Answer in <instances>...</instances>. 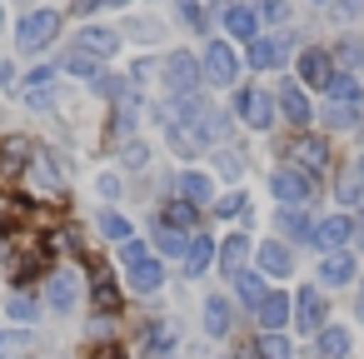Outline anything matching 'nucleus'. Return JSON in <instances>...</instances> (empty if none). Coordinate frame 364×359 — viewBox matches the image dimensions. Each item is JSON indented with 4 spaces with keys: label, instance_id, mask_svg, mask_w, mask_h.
<instances>
[{
    "label": "nucleus",
    "instance_id": "obj_1",
    "mask_svg": "<svg viewBox=\"0 0 364 359\" xmlns=\"http://www.w3.org/2000/svg\"><path fill=\"white\" fill-rule=\"evenodd\" d=\"M200 80H205V65H200L190 50L165 55V90H170V95H195Z\"/></svg>",
    "mask_w": 364,
    "mask_h": 359
},
{
    "label": "nucleus",
    "instance_id": "obj_2",
    "mask_svg": "<svg viewBox=\"0 0 364 359\" xmlns=\"http://www.w3.org/2000/svg\"><path fill=\"white\" fill-rule=\"evenodd\" d=\"M60 36V16L55 11H31L21 26H16V45L21 50H41V45H50Z\"/></svg>",
    "mask_w": 364,
    "mask_h": 359
},
{
    "label": "nucleus",
    "instance_id": "obj_3",
    "mask_svg": "<svg viewBox=\"0 0 364 359\" xmlns=\"http://www.w3.org/2000/svg\"><path fill=\"white\" fill-rule=\"evenodd\" d=\"M284 160H294V170H304L309 180L329 170V150H324L319 135H294V140L284 145Z\"/></svg>",
    "mask_w": 364,
    "mask_h": 359
},
{
    "label": "nucleus",
    "instance_id": "obj_4",
    "mask_svg": "<svg viewBox=\"0 0 364 359\" xmlns=\"http://www.w3.org/2000/svg\"><path fill=\"white\" fill-rule=\"evenodd\" d=\"M269 190H274V200H279V205H304V200L314 195L309 175H304V170H294V165H279V170L269 175Z\"/></svg>",
    "mask_w": 364,
    "mask_h": 359
},
{
    "label": "nucleus",
    "instance_id": "obj_5",
    "mask_svg": "<svg viewBox=\"0 0 364 359\" xmlns=\"http://www.w3.org/2000/svg\"><path fill=\"white\" fill-rule=\"evenodd\" d=\"M289 50H294V41H289V36H255V41H250V50H245V60H250V70H274Z\"/></svg>",
    "mask_w": 364,
    "mask_h": 359
},
{
    "label": "nucleus",
    "instance_id": "obj_6",
    "mask_svg": "<svg viewBox=\"0 0 364 359\" xmlns=\"http://www.w3.org/2000/svg\"><path fill=\"white\" fill-rule=\"evenodd\" d=\"M235 75H240V60H235L230 41H210L205 45V80L210 85H235Z\"/></svg>",
    "mask_w": 364,
    "mask_h": 359
},
{
    "label": "nucleus",
    "instance_id": "obj_7",
    "mask_svg": "<svg viewBox=\"0 0 364 359\" xmlns=\"http://www.w3.org/2000/svg\"><path fill=\"white\" fill-rule=\"evenodd\" d=\"M235 110L245 115V125H250V130H269V125H274V115H279V105H274L264 90H240Z\"/></svg>",
    "mask_w": 364,
    "mask_h": 359
},
{
    "label": "nucleus",
    "instance_id": "obj_8",
    "mask_svg": "<svg viewBox=\"0 0 364 359\" xmlns=\"http://www.w3.org/2000/svg\"><path fill=\"white\" fill-rule=\"evenodd\" d=\"M324 319H329L324 294H319L314 284H304V289L294 294V324H299V329H309V334H319V329H324Z\"/></svg>",
    "mask_w": 364,
    "mask_h": 359
},
{
    "label": "nucleus",
    "instance_id": "obj_9",
    "mask_svg": "<svg viewBox=\"0 0 364 359\" xmlns=\"http://www.w3.org/2000/svg\"><path fill=\"white\" fill-rule=\"evenodd\" d=\"M344 240H354V220L349 215H329V220H319L314 225V250L324 254V250H344Z\"/></svg>",
    "mask_w": 364,
    "mask_h": 359
},
{
    "label": "nucleus",
    "instance_id": "obj_10",
    "mask_svg": "<svg viewBox=\"0 0 364 359\" xmlns=\"http://www.w3.org/2000/svg\"><path fill=\"white\" fill-rule=\"evenodd\" d=\"M75 304H80V284L70 274H50L46 279V309L50 314H75Z\"/></svg>",
    "mask_w": 364,
    "mask_h": 359
},
{
    "label": "nucleus",
    "instance_id": "obj_11",
    "mask_svg": "<svg viewBox=\"0 0 364 359\" xmlns=\"http://www.w3.org/2000/svg\"><path fill=\"white\" fill-rule=\"evenodd\" d=\"M299 80H304V85H314V90H324V85L334 80V55H324L319 45H314V50H304V55H299Z\"/></svg>",
    "mask_w": 364,
    "mask_h": 359
},
{
    "label": "nucleus",
    "instance_id": "obj_12",
    "mask_svg": "<svg viewBox=\"0 0 364 359\" xmlns=\"http://www.w3.org/2000/svg\"><path fill=\"white\" fill-rule=\"evenodd\" d=\"M26 105L31 110H50L55 105V70L50 65H41V70L26 75Z\"/></svg>",
    "mask_w": 364,
    "mask_h": 359
},
{
    "label": "nucleus",
    "instance_id": "obj_13",
    "mask_svg": "<svg viewBox=\"0 0 364 359\" xmlns=\"http://www.w3.org/2000/svg\"><path fill=\"white\" fill-rule=\"evenodd\" d=\"M31 180H36V190H46L50 200H60V195H65V170L55 165V155H41V160L31 165Z\"/></svg>",
    "mask_w": 364,
    "mask_h": 359
},
{
    "label": "nucleus",
    "instance_id": "obj_14",
    "mask_svg": "<svg viewBox=\"0 0 364 359\" xmlns=\"http://www.w3.org/2000/svg\"><path fill=\"white\" fill-rule=\"evenodd\" d=\"M125 279H130V289H135V294H155V289L165 284V264H160V259L125 264Z\"/></svg>",
    "mask_w": 364,
    "mask_h": 359
},
{
    "label": "nucleus",
    "instance_id": "obj_15",
    "mask_svg": "<svg viewBox=\"0 0 364 359\" xmlns=\"http://www.w3.org/2000/svg\"><path fill=\"white\" fill-rule=\"evenodd\" d=\"M255 314H259V324H264V329H284V319H294V299H289V294H279V289H269V294L259 299V309H255Z\"/></svg>",
    "mask_w": 364,
    "mask_h": 359
},
{
    "label": "nucleus",
    "instance_id": "obj_16",
    "mask_svg": "<svg viewBox=\"0 0 364 359\" xmlns=\"http://www.w3.org/2000/svg\"><path fill=\"white\" fill-rule=\"evenodd\" d=\"M225 31L250 45V41L259 36V11H255V6H230V11H225Z\"/></svg>",
    "mask_w": 364,
    "mask_h": 359
},
{
    "label": "nucleus",
    "instance_id": "obj_17",
    "mask_svg": "<svg viewBox=\"0 0 364 359\" xmlns=\"http://www.w3.org/2000/svg\"><path fill=\"white\" fill-rule=\"evenodd\" d=\"M279 110H284V120L289 125H309L314 120V110H309V100H304V90L294 85V80H284V90H279V100H274Z\"/></svg>",
    "mask_w": 364,
    "mask_h": 359
},
{
    "label": "nucleus",
    "instance_id": "obj_18",
    "mask_svg": "<svg viewBox=\"0 0 364 359\" xmlns=\"http://www.w3.org/2000/svg\"><path fill=\"white\" fill-rule=\"evenodd\" d=\"M279 235L284 240H314V220L304 215V205H279Z\"/></svg>",
    "mask_w": 364,
    "mask_h": 359
},
{
    "label": "nucleus",
    "instance_id": "obj_19",
    "mask_svg": "<svg viewBox=\"0 0 364 359\" xmlns=\"http://www.w3.org/2000/svg\"><path fill=\"white\" fill-rule=\"evenodd\" d=\"M319 279H324V284H349V279H354V254H344V250H324V259H319Z\"/></svg>",
    "mask_w": 364,
    "mask_h": 359
},
{
    "label": "nucleus",
    "instance_id": "obj_20",
    "mask_svg": "<svg viewBox=\"0 0 364 359\" xmlns=\"http://www.w3.org/2000/svg\"><path fill=\"white\" fill-rule=\"evenodd\" d=\"M80 50H90V55L110 60V55L120 50V36H115V31H105V26H85V31H80Z\"/></svg>",
    "mask_w": 364,
    "mask_h": 359
},
{
    "label": "nucleus",
    "instance_id": "obj_21",
    "mask_svg": "<svg viewBox=\"0 0 364 359\" xmlns=\"http://www.w3.org/2000/svg\"><path fill=\"white\" fill-rule=\"evenodd\" d=\"M180 195H185L190 205H200V210H205V205L215 200V180H210L205 170H185V175H180Z\"/></svg>",
    "mask_w": 364,
    "mask_h": 359
},
{
    "label": "nucleus",
    "instance_id": "obj_22",
    "mask_svg": "<svg viewBox=\"0 0 364 359\" xmlns=\"http://www.w3.org/2000/svg\"><path fill=\"white\" fill-rule=\"evenodd\" d=\"M190 240L195 235H185V230H175V225H155V250L165 254V259H185V250H190Z\"/></svg>",
    "mask_w": 364,
    "mask_h": 359
},
{
    "label": "nucleus",
    "instance_id": "obj_23",
    "mask_svg": "<svg viewBox=\"0 0 364 359\" xmlns=\"http://www.w3.org/2000/svg\"><path fill=\"white\" fill-rule=\"evenodd\" d=\"M210 264H215V240H210V235H195V240H190V250H185V274H190V279H200Z\"/></svg>",
    "mask_w": 364,
    "mask_h": 359
},
{
    "label": "nucleus",
    "instance_id": "obj_24",
    "mask_svg": "<svg viewBox=\"0 0 364 359\" xmlns=\"http://www.w3.org/2000/svg\"><path fill=\"white\" fill-rule=\"evenodd\" d=\"M364 120V105H349V100H324V125L329 130H354Z\"/></svg>",
    "mask_w": 364,
    "mask_h": 359
},
{
    "label": "nucleus",
    "instance_id": "obj_25",
    "mask_svg": "<svg viewBox=\"0 0 364 359\" xmlns=\"http://www.w3.org/2000/svg\"><path fill=\"white\" fill-rule=\"evenodd\" d=\"M245 259H250V240H245V235H230V240L220 245V269L235 279V274H245Z\"/></svg>",
    "mask_w": 364,
    "mask_h": 359
},
{
    "label": "nucleus",
    "instance_id": "obj_26",
    "mask_svg": "<svg viewBox=\"0 0 364 359\" xmlns=\"http://www.w3.org/2000/svg\"><path fill=\"white\" fill-rule=\"evenodd\" d=\"M314 339H319V359H344V354H349V344H354L344 324H324Z\"/></svg>",
    "mask_w": 364,
    "mask_h": 359
},
{
    "label": "nucleus",
    "instance_id": "obj_27",
    "mask_svg": "<svg viewBox=\"0 0 364 359\" xmlns=\"http://www.w3.org/2000/svg\"><path fill=\"white\" fill-rule=\"evenodd\" d=\"M36 329H0V359H21V354H36Z\"/></svg>",
    "mask_w": 364,
    "mask_h": 359
},
{
    "label": "nucleus",
    "instance_id": "obj_28",
    "mask_svg": "<svg viewBox=\"0 0 364 359\" xmlns=\"http://www.w3.org/2000/svg\"><path fill=\"white\" fill-rule=\"evenodd\" d=\"M259 269H264V274H274V279H284V274L294 269V254H289L284 245H274V240H269V245H259Z\"/></svg>",
    "mask_w": 364,
    "mask_h": 359
},
{
    "label": "nucleus",
    "instance_id": "obj_29",
    "mask_svg": "<svg viewBox=\"0 0 364 359\" xmlns=\"http://www.w3.org/2000/svg\"><path fill=\"white\" fill-rule=\"evenodd\" d=\"M205 334L210 339H225L230 334V299H220V294L205 299Z\"/></svg>",
    "mask_w": 364,
    "mask_h": 359
},
{
    "label": "nucleus",
    "instance_id": "obj_30",
    "mask_svg": "<svg viewBox=\"0 0 364 359\" xmlns=\"http://www.w3.org/2000/svg\"><path fill=\"white\" fill-rule=\"evenodd\" d=\"M324 100H349V105H364V85L344 70H334V80L324 85Z\"/></svg>",
    "mask_w": 364,
    "mask_h": 359
},
{
    "label": "nucleus",
    "instance_id": "obj_31",
    "mask_svg": "<svg viewBox=\"0 0 364 359\" xmlns=\"http://www.w3.org/2000/svg\"><path fill=\"white\" fill-rule=\"evenodd\" d=\"M160 220L190 235V230L200 225V205H190V200H165V215H160Z\"/></svg>",
    "mask_w": 364,
    "mask_h": 359
},
{
    "label": "nucleus",
    "instance_id": "obj_32",
    "mask_svg": "<svg viewBox=\"0 0 364 359\" xmlns=\"http://www.w3.org/2000/svg\"><path fill=\"white\" fill-rule=\"evenodd\" d=\"M65 70H70V75H80V80H100V55H90V50H80V45H75V50L65 55Z\"/></svg>",
    "mask_w": 364,
    "mask_h": 359
},
{
    "label": "nucleus",
    "instance_id": "obj_33",
    "mask_svg": "<svg viewBox=\"0 0 364 359\" xmlns=\"http://www.w3.org/2000/svg\"><path fill=\"white\" fill-rule=\"evenodd\" d=\"M235 294H240L250 309H259V299L269 294V289H264V274H250V269H245V274H235Z\"/></svg>",
    "mask_w": 364,
    "mask_h": 359
},
{
    "label": "nucleus",
    "instance_id": "obj_34",
    "mask_svg": "<svg viewBox=\"0 0 364 359\" xmlns=\"http://www.w3.org/2000/svg\"><path fill=\"white\" fill-rule=\"evenodd\" d=\"M255 349H259V359H294V344H289L279 329H264Z\"/></svg>",
    "mask_w": 364,
    "mask_h": 359
},
{
    "label": "nucleus",
    "instance_id": "obj_35",
    "mask_svg": "<svg viewBox=\"0 0 364 359\" xmlns=\"http://www.w3.org/2000/svg\"><path fill=\"white\" fill-rule=\"evenodd\" d=\"M100 230H105V235H110L115 245H125V240H135V225H130L125 215H115V210H105V215H100Z\"/></svg>",
    "mask_w": 364,
    "mask_h": 359
},
{
    "label": "nucleus",
    "instance_id": "obj_36",
    "mask_svg": "<svg viewBox=\"0 0 364 359\" xmlns=\"http://www.w3.org/2000/svg\"><path fill=\"white\" fill-rule=\"evenodd\" d=\"M339 200L344 205H364V180H359V170L349 165V170H339Z\"/></svg>",
    "mask_w": 364,
    "mask_h": 359
},
{
    "label": "nucleus",
    "instance_id": "obj_37",
    "mask_svg": "<svg viewBox=\"0 0 364 359\" xmlns=\"http://www.w3.org/2000/svg\"><path fill=\"white\" fill-rule=\"evenodd\" d=\"M170 344H175V324H170V319H155V324H150V349L160 354V349H170Z\"/></svg>",
    "mask_w": 364,
    "mask_h": 359
},
{
    "label": "nucleus",
    "instance_id": "obj_38",
    "mask_svg": "<svg viewBox=\"0 0 364 359\" xmlns=\"http://www.w3.org/2000/svg\"><path fill=\"white\" fill-rule=\"evenodd\" d=\"M41 269H46V254H31V259H21V264H16V274H11V279H16V284H31Z\"/></svg>",
    "mask_w": 364,
    "mask_h": 359
},
{
    "label": "nucleus",
    "instance_id": "obj_39",
    "mask_svg": "<svg viewBox=\"0 0 364 359\" xmlns=\"http://www.w3.org/2000/svg\"><path fill=\"white\" fill-rule=\"evenodd\" d=\"M95 304H100V309H115V304H120V294H115L110 274H95Z\"/></svg>",
    "mask_w": 364,
    "mask_h": 359
},
{
    "label": "nucleus",
    "instance_id": "obj_40",
    "mask_svg": "<svg viewBox=\"0 0 364 359\" xmlns=\"http://www.w3.org/2000/svg\"><path fill=\"white\" fill-rule=\"evenodd\" d=\"M145 165H150V150H145L140 140H130V145H125V170H145Z\"/></svg>",
    "mask_w": 364,
    "mask_h": 359
},
{
    "label": "nucleus",
    "instance_id": "obj_41",
    "mask_svg": "<svg viewBox=\"0 0 364 359\" xmlns=\"http://www.w3.org/2000/svg\"><path fill=\"white\" fill-rule=\"evenodd\" d=\"M215 160H220V175H225V180H240V170H245V160H240L235 150H220Z\"/></svg>",
    "mask_w": 364,
    "mask_h": 359
},
{
    "label": "nucleus",
    "instance_id": "obj_42",
    "mask_svg": "<svg viewBox=\"0 0 364 359\" xmlns=\"http://www.w3.org/2000/svg\"><path fill=\"white\" fill-rule=\"evenodd\" d=\"M215 215H245L250 220V205H245V195H225V200H215Z\"/></svg>",
    "mask_w": 364,
    "mask_h": 359
},
{
    "label": "nucleus",
    "instance_id": "obj_43",
    "mask_svg": "<svg viewBox=\"0 0 364 359\" xmlns=\"http://www.w3.org/2000/svg\"><path fill=\"white\" fill-rule=\"evenodd\" d=\"M120 259H125V264H140V259H150L145 240H125V245H120Z\"/></svg>",
    "mask_w": 364,
    "mask_h": 359
},
{
    "label": "nucleus",
    "instance_id": "obj_44",
    "mask_svg": "<svg viewBox=\"0 0 364 359\" xmlns=\"http://www.w3.org/2000/svg\"><path fill=\"white\" fill-rule=\"evenodd\" d=\"M334 60H339V65H359V60H364V45H359V41H349V45H339V55H334Z\"/></svg>",
    "mask_w": 364,
    "mask_h": 359
},
{
    "label": "nucleus",
    "instance_id": "obj_45",
    "mask_svg": "<svg viewBox=\"0 0 364 359\" xmlns=\"http://www.w3.org/2000/svg\"><path fill=\"white\" fill-rule=\"evenodd\" d=\"M11 319H36V304H31L26 294H16V299H11Z\"/></svg>",
    "mask_w": 364,
    "mask_h": 359
},
{
    "label": "nucleus",
    "instance_id": "obj_46",
    "mask_svg": "<svg viewBox=\"0 0 364 359\" xmlns=\"http://www.w3.org/2000/svg\"><path fill=\"white\" fill-rule=\"evenodd\" d=\"M180 16H185L190 26H205V11H200V0H180Z\"/></svg>",
    "mask_w": 364,
    "mask_h": 359
},
{
    "label": "nucleus",
    "instance_id": "obj_47",
    "mask_svg": "<svg viewBox=\"0 0 364 359\" xmlns=\"http://www.w3.org/2000/svg\"><path fill=\"white\" fill-rule=\"evenodd\" d=\"M359 11H364V0H339V6H334V16H339V21H354Z\"/></svg>",
    "mask_w": 364,
    "mask_h": 359
},
{
    "label": "nucleus",
    "instance_id": "obj_48",
    "mask_svg": "<svg viewBox=\"0 0 364 359\" xmlns=\"http://www.w3.org/2000/svg\"><path fill=\"white\" fill-rule=\"evenodd\" d=\"M259 16H264V21H284V0H264Z\"/></svg>",
    "mask_w": 364,
    "mask_h": 359
},
{
    "label": "nucleus",
    "instance_id": "obj_49",
    "mask_svg": "<svg viewBox=\"0 0 364 359\" xmlns=\"http://www.w3.org/2000/svg\"><path fill=\"white\" fill-rule=\"evenodd\" d=\"M100 195L115 200V195H120V180H115V175H100Z\"/></svg>",
    "mask_w": 364,
    "mask_h": 359
},
{
    "label": "nucleus",
    "instance_id": "obj_50",
    "mask_svg": "<svg viewBox=\"0 0 364 359\" xmlns=\"http://www.w3.org/2000/svg\"><path fill=\"white\" fill-rule=\"evenodd\" d=\"M95 11H100V0H75V16H80V21L95 16Z\"/></svg>",
    "mask_w": 364,
    "mask_h": 359
},
{
    "label": "nucleus",
    "instance_id": "obj_51",
    "mask_svg": "<svg viewBox=\"0 0 364 359\" xmlns=\"http://www.w3.org/2000/svg\"><path fill=\"white\" fill-rule=\"evenodd\" d=\"M354 170H359V180H364V155H359V160H354Z\"/></svg>",
    "mask_w": 364,
    "mask_h": 359
},
{
    "label": "nucleus",
    "instance_id": "obj_52",
    "mask_svg": "<svg viewBox=\"0 0 364 359\" xmlns=\"http://www.w3.org/2000/svg\"><path fill=\"white\" fill-rule=\"evenodd\" d=\"M100 6H125V0H100Z\"/></svg>",
    "mask_w": 364,
    "mask_h": 359
},
{
    "label": "nucleus",
    "instance_id": "obj_53",
    "mask_svg": "<svg viewBox=\"0 0 364 359\" xmlns=\"http://www.w3.org/2000/svg\"><path fill=\"white\" fill-rule=\"evenodd\" d=\"M0 26H6V6H0Z\"/></svg>",
    "mask_w": 364,
    "mask_h": 359
},
{
    "label": "nucleus",
    "instance_id": "obj_54",
    "mask_svg": "<svg viewBox=\"0 0 364 359\" xmlns=\"http://www.w3.org/2000/svg\"><path fill=\"white\" fill-rule=\"evenodd\" d=\"M359 240H364V220H359Z\"/></svg>",
    "mask_w": 364,
    "mask_h": 359
},
{
    "label": "nucleus",
    "instance_id": "obj_55",
    "mask_svg": "<svg viewBox=\"0 0 364 359\" xmlns=\"http://www.w3.org/2000/svg\"><path fill=\"white\" fill-rule=\"evenodd\" d=\"M319 6H324V0H319Z\"/></svg>",
    "mask_w": 364,
    "mask_h": 359
}]
</instances>
